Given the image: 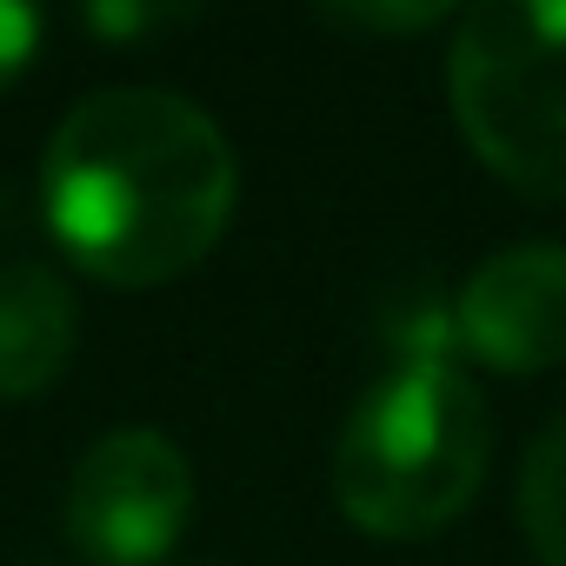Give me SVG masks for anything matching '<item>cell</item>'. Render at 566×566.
<instances>
[{"label":"cell","mask_w":566,"mask_h":566,"mask_svg":"<svg viewBox=\"0 0 566 566\" xmlns=\"http://www.w3.org/2000/svg\"><path fill=\"white\" fill-rule=\"evenodd\" d=\"M240 160L207 107L167 87H94L41 160V207L74 266L107 287H167L233 220Z\"/></svg>","instance_id":"6da1fadb"},{"label":"cell","mask_w":566,"mask_h":566,"mask_svg":"<svg viewBox=\"0 0 566 566\" xmlns=\"http://www.w3.org/2000/svg\"><path fill=\"white\" fill-rule=\"evenodd\" d=\"M486 460V394L447 360H400L340 427L334 500L374 539H427L473 506Z\"/></svg>","instance_id":"7a4b0ae2"},{"label":"cell","mask_w":566,"mask_h":566,"mask_svg":"<svg viewBox=\"0 0 566 566\" xmlns=\"http://www.w3.org/2000/svg\"><path fill=\"white\" fill-rule=\"evenodd\" d=\"M447 101L493 180L566 200V0H480L447 41Z\"/></svg>","instance_id":"3957f363"},{"label":"cell","mask_w":566,"mask_h":566,"mask_svg":"<svg viewBox=\"0 0 566 566\" xmlns=\"http://www.w3.org/2000/svg\"><path fill=\"white\" fill-rule=\"evenodd\" d=\"M193 520V467L154 427L94 440L67 480V539L94 566H154Z\"/></svg>","instance_id":"277c9868"},{"label":"cell","mask_w":566,"mask_h":566,"mask_svg":"<svg viewBox=\"0 0 566 566\" xmlns=\"http://www.w3.org/2000/svg\"><path fill=\"white\" fill-rule=\"evenodd\" d=\"M453 340L493 374H546L566 360V247L526 240L467 273Z\"/></svg>","instance_id":"5b68a950"},{"label":"cell","mask_w":566,"mask_h":566,"mask_svg":"<svg viewBox=\"0 0 566 566\" xmlns=\"http://www.w3.org/2000/svg\"><path fill=\"white\" fill-rule=\"evenodd\" d=\"M81 340L74 287L41 260L0 266V400H34L48 394Z\"/></svg>","instance_id":"8992f818"},{"label":"cell","mask_w":566,"mask_h":566,"mask_svg":"<svg viewBox=\"0 0 566 566\" xmlns=\"http://www.w3.org/2000/svg\"><path fill=\"white\" fill-rule=\"evenodd\" d=\"M520 526L546 566H566V413L546 420L520 460Z\"/></svg>","instance_id":"52a82bcc"},{"label":"cell","mask_w":566,"mask_h":566,"mask_svg":"<svg viewBox=\"0 0 566 566\" xmlns=\"http://www.w3.org/2000/svg\"><path fill=\"white\" fill-rule=\"evenodd\" d=\"M41 48V14L34 8H14V0H0V87L21 81V67L34 61Z\"/></svg>","instance_id":"ba28073f"},{"label":"cell","mask_w":566,"mask_h":566,"mask_svg":"<svg viewBox=\"0 0 566 566\" xmlns=\"http://www.w3.org/2000/svg\"><path fill=\"white\" fill-rule=\"evenodd\" d=\"M327 21L340 28H380V34H420L440 21H460L453 8H327Z\"/></svg>","instance_id":"9c48e42d"},{"label":"cell","mask_w":566,"mask_h":566,"mask_svg":"<svg viewBox=\"0 0 566 566\" xmlns=\"http://www.w3.org/2000/svg\"><path fill=\"white\" fill-rule=\"evenodd\" d=\"M167 21H180V14H167V8H94L87 14V28H101V34H147Z\"/></svg>","instance_id":"30bf717a"}]
</instances>
